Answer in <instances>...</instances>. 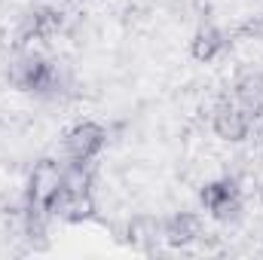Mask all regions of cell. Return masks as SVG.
<instances>
[{
  "label": "cell",
  "instance_id": "8992f818",
  "mask_svg": "<svg viewBox=\"0 0 263 260\" xmlns=\"http://www.w3.org/2000/svg\"><path fill=\"white\" fill-rule=\"evenodd\" d=\"M62 28V12L55 6H37L31 9L22 25H18V43H28V40H46L52 37L55 31Z\"/></svg>",
  "mask_w": 263,
  "mask_h": 260
},
{
  "label": "cell",
  "instance_id": "3957f363",
  "mask_svg": "<svg viewBox=\"0 0 263 260\" xmlns=\"http://www.w3.org/2000/svg\"><path fill=\"white\" fill-rule=\"evenodd\" d=\"M46 214L49 217H59V220H67V224H83V220H92L95 217V199L92 193H73L67 190L65 184L55 190V193L46 199Z\"/></svg>",
  "mask_w": 263,
  "mask_h": 260
},
{
  "label": "cell",
  "instance_id": "6da1fadb",
  "mask_svg": "<svg viewBox=\"0 0 263 260\" xmlns=\"http://www.w3.org/2000/svg\"><path fill=\"white\" fill-rule=\"evenodd\" d=\"M9 83L22 92H46L55 86V67L40 55L18 52V59L9 65Z\"/></svg>",
  "mask_w": 263,
  "mask_h": 260
},
{
  "label": "cell",
  "instance_id": "277c9868",
  "mask_svg": "<svg viewBox=\"0 0 263 260\" xmlns=\"http://www.w3.org/2000/svg\"><path fill=\"white\" fill-rule=\"evenodd\" d=\"M211 126H214V135L230 141V144H239L248 138L251 132V117L236 104V101H220L214 107V117H211Z\"/></svg>",
  "mask_w": 263,
  "mask_h": 260
},
{
  "label": "cell",
  "instance_id": "7c38bea8",
  "mask_svg": "<svg viewBox=\"0 0 263 260\" xmlns=\"http://www.w3.org/2000/svg\"><path fill=\"white\" fill-rule=\"evenodd\" d=\"M242 214V196H236V199H227V202H220L217 208H211V217L214 220H220V224H227V220H236Z\"/></svg>",
  "mask_w": 263,
  "mask_h": 260
},
{
  "label": "cell",
  "instance_id": "9c48e42d",
  "mask_svg": "<svg viewBox=\"0 0 263 260\" xmlns=\"http://www.w3.org/2000/svg\"><path fill=\"white\" fill-rule=\"evenodd\" d=\"M236 104L254 120L263 114V73H245L236 80Z\"/></svg>",
  "mask_w": 263,
  "mask_h": 260
},
{
  "label": "cell",
  "instance_id": "8fae6325",
  "mask_svg": "<svg viewBox=\"0 0 263 260\" xmlns=\"http://www.w3.org/2000/svg\"><path fill=\"white\" fill-rule=\"evenodd\" d=\"M236 196H242L239 184H236L233 178H220V181H211V184H205V187L199 190V202L205 205V211H211V208H217L220 202L236 199Z\"/></svg>",
  "mask_w": 263,
  "mask_h": 260
},
{
  "label": "cell",
  "instance_id": "7a4b0ae2",
  "mask_svg": "<svg viewBox=\"0 0 263 260\" xmlns=\"http://www.w3.org/2000/svg\"><path fill=\"white\" fill-rule=\"evenodd\" d=\"M107 144V129L92 123V120H83L77 126H70L65 135V156L70 162H89L101 153V147Z\"/></svg>",
  "mask_w": 263,
  "mask_h": 260
},
{
  "label": "cell",
  "instance_id": "30bf717a",
  "mask_svg": "<svg viewBox=\"0 0 263 260\" xmlns=\"http://www.w3.org/2000/svg\"><path fill=\"white\" fill-rule=\"evenodd\" d=\"M223 46H227L223 31L214 28V25H202L196 34H193V40H190V55L196 62H211V59H217V52Z\"/></svg>",
  "mask_w": 263,
  "mask_h": 260
},
{
  "label": "cell",
  "instance_id": "4fadbf2b",
  "mask_svg": "<svg viewBox=\"0 0 263 260\" xmlns=\"http://www.w3.org/2000/svg\"><path fill=\"white\" fill-rule=\"evenodd\" d=\"M260 199H263V187H260Z\"/></svg>",
  "mask_w": 263,
  "mask_h": 260
},
{
  "label": "cell",
  "instance_id": "ba28073f",
  "mask_svg": "<svg viewBox=\"0 0 263 260\" xmlns=\"http://www.w3.org/2000/svg\"><path fill=\"white\" fill-rule=\"evenodd\" d=\"M202 236V217L193 211H178L165 220V242L168 245H190Z\"/></svg>",
  "mask_w": 263,
  "mask_h": 260
},
{
  "label": "cell",
  "instance_id": "5b68a950",
  "mask_svg": "<svg viewBox=\"0 0 263 260\" xmlns=\"http://www.w3.org/2000/svg\"><path fill=\"white\" fill-rule=\"evenodd\" d=\"M62 178H65V169L55 159L34 162L31 178H28V199H31V205H46V199L62 187Z\"/></svg>",
  "mask_w": 263,
  "mask_h": 260
},
{
  "label": "cell",
  "instance_id": "52a82bcc",
  "mask_svg": "<svg viewBox=\"0 0 263 260\" xmlns=\"http://www.w3.org/2000/svg\"><path fill=\"white\" fill-rule=\"evenodd\" d=\"M165 239V220L153 217V214H135L129 220V242L141 251L156 248V242Z\"/></svg>",
  "mask_w": 263,
  "mask_h": 260
}]
</instances>
